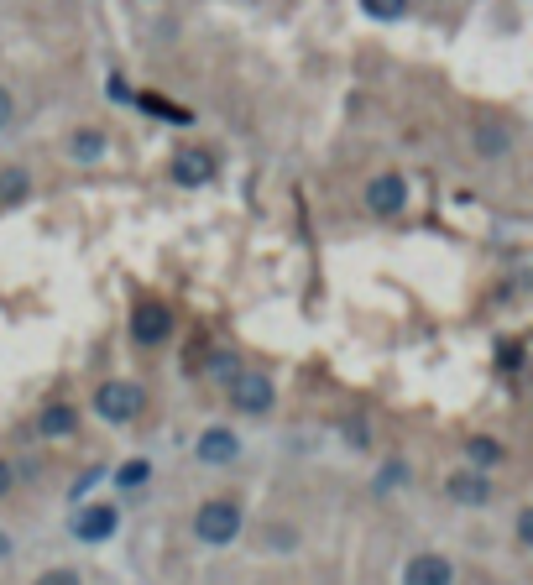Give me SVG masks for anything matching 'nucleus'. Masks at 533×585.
<instances>
[{
    "label": "nucleus",
    "mask_w": 533,
    "mask_h": 585,
    "mask_svg": "<svg viewBox=\"0 0 533 585\" xmlns=\"http://www.w3.org/2000/svg\"><path fill=\"white\" fill-rule=\"evenodd\" d=\"M95 408H100V418H110V424H131V418L147 408V392L136 382H105L95 392Z\"/></svg>",
    "instance_id": "1"
},
{
    "label": "nucleus",
    "mask_w": 533,
    "mask_h": 585,
    "mask_svg": "<svg viewBox=\"0 0 533 585\" xmlns=\"http://www.w3.org/2000/svg\"><path fill=\"white\" fill-rule=\"evenodd\" d=\"M194 533L204 544H230L241 533V507L236 502H204L199 518H194Z\"/></svg>",
    "instance_id": "2"
},
{
    "label": "nucleus",
    "mask_w": 533,
    "mask_h": 585,
    "mask_svg": "<svg viewBox=\"0 0 533 585\" xmlns=\"http://www.w3.org/2000/svg\"><path fill=\"white\" fill-rule=\"evenodd\" d=\"M173 335V314L162 309V303H136V314H131V340L136 345H162Z\"/></svg>",
    "instance_id": "3"
},
{
    "label": "nucleus",
    "mask_w": 533,
    "mask_h": 585,
    "mask_svg": "<svg viewBox=\"0 0 533 585\" xmlns=\"http://www.w3.org/2000/svg\"><path fill=\"white\" fill-rule=\"evenodd\" d=\"M403 204H408V183H403L398 173H382V178H372V183H366V209H372V215L392 220Z\"/></svg>",
    "instance_id": "4"
},
{
    "label": "nucleus",
    "mask_w": 533,
    "mask_h": 585,
    "mask_svg": "<svg viewBox=\"0 0 533 585\" xmlns=\"http://www.w3.org/2000/svg\"><path fill=\"white\" fill-rule=\"evenodd\" d=\"M230 403H236L241 413H267L272 408V382L262 377V371H241V377L230 382Z\"/></svg>",
    "instance_id": "5"
},
{
    "label": "nucleus",
    "mask_w": 533,
    "mask_h": 585,
    "mask_svg": "<svg viewBox=\"0 0 533 585\" xmlns=\"http://www.w3.org/2000/svg\"><path fill=\"white\" fill-rule=\"evenodd\" d=\"M173 178L183 183V189H199V183L215 178V157L204 152V147H183V152L173 157Z\"/></svg>",
    "instance_id": "6"
},
{
    "label": "nucleus",
    "mask_w": 533,
    "mask_h": 585,
    "mask_svg": "<svg viewBox=\"0 0 533 585\" xmlns=\"http://www.w3.org/2000/svg\"><path fill=\"white\" fill-rule=\"evenodd\" d=\"M403 585H455V565L445 554H419L403 570Z\"/></svg>",
    "instance_id": "7"
},
{
    "label": "nucleus",
    "mask_w": 533,
    "mask_h": 585,
    "mask_svg": "<svg viewBox=\"0 0 533 585\" xmlns=\"http://www.w3.org/2000/svg\"><path fill=\"white\" fill-rule=\"evenodd\" d=\"M115 523H121V512L115 507H84L74 518V538H84V544H100V538L115 533Z\"/></svg>",
    "instance_id": "8"
},
{
    "label": "nucleus",
    "mask_w": 533,
    "mask_h": 585,
    "mask_svg": "<svg viewBox=\"0 0 533 585\" xmlns=\"http://www.w3.org/2000/svg\"><path fill=\"white\" fill-rule=\"evenodd\" d=\"M199 460H210V465L236 460V434H230V429H210L199 439Z\"/></svg>",
    "instance_id": "9"
},
{
    "label": "nucleus",
    "mask_w": 533,
    "mask_h": 585,
    "mask_svg": "<svg viewBox=\"0 0 533 585\" xmlns=\"http://www.w3.org/2000/svg\"><path fill=\"white\" fill-rule=\"evenodd\" d=\"M74 429H79V413H74V408H63V403H58V408H48V413L37 418V434H48V439H63V434H74Z\"/></svg>",
    "instance_id": "10"
},
{
    "label": "nucleus",
    "mask_w": 533,
    "mask_h": 585,
    "mask_svg": "<svg viewBox=\"0 0 533 585\" xmlns=\"http://www.w3.org/2000/svg\"><path fill=\"white\" fill-rule=\"evenodd\" d=\"M450 497H455V502H486V497H492V486H486V471L455 476V481H450Z\"/></svg>",
    "instance_id": "11"
},
{
    "label": "nucleus",
    "mask_w": 533,
    "mask_h": 585,
    "mask_svg": "<svg viewBox=\"0 0 533 585\" xmlns=\"http://www.w3.org/2000/svg\"><path fill=\"white\" fill-rule=\"evenodd\" d=\"M476 147H481V157H502V152H507V126H492V121H486V126L476 131Z\"/></svg>",
    "instance_id": "12"
},
{
    "label": "nucleus",
    "mask_w": 533,
    "mask_h": 585,
    "mask_svg": "<svg viewBox=\"0 0 533 585\" xmlns=\"http://www.w3.org/2000/svg\"><path fill=\"white\" fill-rule=\"evenodd\" d=\"M361 11L372 21H403L408 16V0H361Z\"/></svg>",
    "instance_id": "13"
},
{
    "label": "nucleus",
    "mask_w": 533,
    "mask_h": 585,
    "mask_svg": "<svg viewBox=\"0 0 533 585\" xmlns=\"http://www.w3.org/2000/svg\"><path fill=\"white\" fill-rule=\"evenodd\" d=\"M100 152H105V136H100V131H79V136H74V157H79V162H95Z\"/></svg>",
    "instance_id": "14"
},
{
    "label": "nucleus",
    "mask_w": 533,
    "mask_h": 585,
    "mask_svg": "<svg viewBox=\"0 0 533 585\" xmlns=\"http://www.w3.org/2000/svg\"><path fill=\"white\" fill-rule=\"evenodd\" d=\"M502 455H507V450H502L497 439H471V460H476V465H502Z\"/></svg>",
    "instance_id": "15"
},
{
    "label": "nucleus",
    "mask_w": 533,
    "mask_h": 585,
    "mask_svg": "<svg viewBox=\"0 0 533 585\" xmlns=\"http://www.w3.org/2000/svg\"><path fill=\"white\" fill-rule=\"evenodd\" d=\"M147 471H152L147 460H131V465H121V476H115V481H121V486H142V481H147Z\"/></svg>",
    "instance_id": "16"
},
{
    "label": "nucleus",
    "mask_w": 533,
    "mask_h": 585,
    "mask_svg": "<svg viewBox=\"0 0 533 585\" xmlns=\"http://www.w3.org/2000/svg\"><path fill=\"white\" fill-rule=\"evenodd\" d=\"M32 585H79V575L74 570H48V575H37Z\"/></svg>",
    "instance_id": "17"
},
{
    "label": "nucleus",
    "mask_w": 533,
    "mask_h": 585,
    "mask_svg": "<svg viewBox=\"0 0 533 585\" xmlns=\"http://www.w3.org/2000/svg\"><path fill=\"white\" fill-rule=\"evenodd\" d=\"M21 194H27V173H6V199H21Z\"/></svg>",
    "instance_id": "18"
},
{
    "label": "nucleus",
    "mask_w": 533,
    "mask_h": 585,
    "mask_svg": "<svg viewBox=\"0 0 533 585\" xmlns=\"http://www.w3.org/2000/svg\"><path fill=\"white\" fill-rule=\"evenodd\" d=\"M6 126H11V95L0 89V131H6Z\"/></svg>",
    "instance_id": "19"
},
{
    "label": "nucleus",
    "mask_w": 533,
    "mask_h": 585,
    "mask_svg": "<svg viewBox=\"0 0 533 585\" xmlns=\"http://www.w3.org/2000/svg\"><path fill=\"white\" fill-rule=\"evenodd\" d=\"M6 491H11V465L0 460V497H6Z\"/></svg>",
    "instance_id": "20"
},
{
    "label": "nucleus",
    "mask_w": 533,
    "mask_h": 585,
    "mask_svg": "<svg viewBox=\"0 0 533 585\" xmlns=\"http://www.w3.org/2000/svg\"><path fill=\"white\" fill-rule=\"evenodd\" d=\"M6 549H11V538H0V554H6Z\"/></svg>",
    "instance_id": "21"
}]
</instances>
